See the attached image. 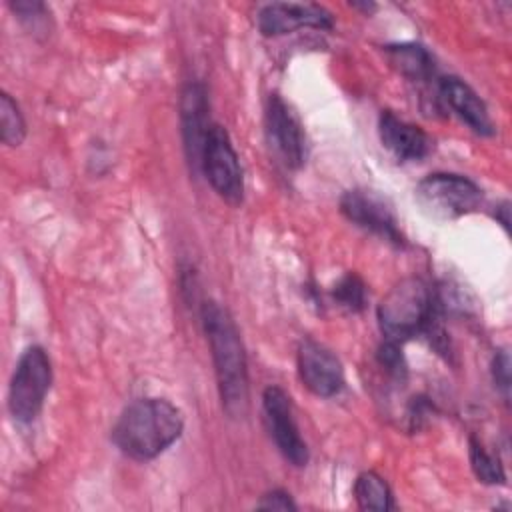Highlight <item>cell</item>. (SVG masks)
Instances as JSON below:
<instances>
[{
	"label": "cell",
	"instance_id": "1",
	"mask_svg": "<svg viewBox=\"0 0 512 512\" xmlns=\"http://www.w3.org/2000/svg\"><path fill=\"white\" fill-rule=\"evenodd\" d=\"M200 318L212 350L222 408L230 418H244L248 412V368L240 332L228 310L212 300L202 304Z\"/></svg>",
	"mask_w": 512,
	"mask_h": 512
},
{
	"label": "cell",
	"instance_id": "2",
	"mask_svg": "<svg viewBox=\"0 0 512 512\" xmlns=\"http://www.w3.org/2000/svg\"><path fill=\"white\" fill-rule=\"evenodd\" d=\"M182 430V412L172 402L140 398L122 412L112 428V440L122 454L134 460H152L172 446Z\"/></svg>",
	"mask_w": 512,
	"mask_h": 512
},
{
	"label": "cell",
	"instance_id": "3",
	"mask_svg": "<svg viewBox=\"0 0 512 512\" xmlns=\"http://www.w3.org/2000/svg\"><path fill=\"white\" fill-rule=\"evenodd\" d=\"M436 320V298L422 278L400 280L378 306V324L386 340L404 342L424 334Z\"/></svg>",
	"mask_w": 512,
	"mask_h": 512
},
{
	"label": "cell",
	"instance_id": "4",
	"mask_svg": "<svg viewBox=\"0 0 512 512\" xmlns=\"http://www.w3.org/2000/svg\"><path fill=\"white\" fill-rule=\"evenodd\" d=\"M52 384V364L44 348L30 346L22 352L8 388V408L14 420L32 422Z\"/></svg>",
	"mask_w": 512,
	"mask_h": 512
},
{
	"label": "cell",
	"instance_id": "5",
	"mask_svg": "<svg viewBox=\"0 0 512 512\" xmlns=\"http://www.w3.org/2000/svg\"><path fill=\"white\" fill-rule=\"evenodd\" d=\"M200 170L204 172L206 180L222 200H226L232 206L242 202L244 176L238 162V154L232 146L228 132L218 124H212L208 130Z\"/></svg>",
	"mask_w": 512,
	"mask_h": 512
},
{
	"label": "cell",
	"instance_id": "6",
	"mask_svg": "<svg viewBox=\"0 0 512 512\" xmlns=\"http://www.w3.org/2000/svg\"><path fill=\"white\" fill-rule=\"evenodd\" d=\"M416 196L436 216L458 218L478 208L482 190L466 176L434 172L420 180Z\"/></svg>",
	"mask_w": 512,
	"mask_h": 512
},
{
	"label": "cell",
	"instance_id": "7",
	"mask_svg": "<svg viewBox=\"0 0 512 512\" xmlns=\"http://www.w3.org/2000/svg\"><path fill=\"white\" fill-rule=\"evenodd\" d=\"M262 408H264V420H266L268 432L276 448L280 450V454L292 466H298V468L306 466L308 446L298 432L290 396L278 386H268L262 394Z\"/></svg>",
	"mask_w": 512,
	"mask_h": 512
},
{
	"label": "cell",
	"instance_id": "8",
	"mask_svg": "<svg viewBox=\"0 0 512 512\" xmlns=\"http://www.w3.org/2000/svg\"><path fill=\"white\" fill-rule=\"evenodd\" d=\"M340 212L362 230L394 246L404 244V236L390 206L378 194L368 190H348L340 198Z\"/></svg>",
	"mask_w": 512,
	"mask_h": 512
},
{
	"label": "cell",
	"instance_id": "9",
	"mask_svg": "<svg viewBox=\"0 0 512 512\" xmlns=\"http://www.w3.org/2000/svg\"><path fill=\"white\" fill-rule=\"evenodd\" d=\"M264 120L266 136L276 156L286 168H300L306 156L304 132L290 106L278 94H272L268 98Z\"/></svg>",
	"mask_w": 512,
	"mask_h": 512
},
{
	"label": "cell",
	"instance_id": "10",
	"mask_svg": "<svg viewBox=\"0 0 512 512\" xmlns=\"http://www.w3.org/2000/svg\"><path fill=\"white\" fill-rule=\"evenodd\" d=\"M298 374L304 386L322 398L336 396L344 388V368L340 360L314 340H304L298 348Z\"/></svg>",
	"mask_w": 512,
	"mask_h": 512
},
{
	"label": "cell",
	"instance_id": "11",
	"mask_svg": "<svg viewBox=\"0 0 512 512\" xmlns=\"http://www.w3.org/2000/svg\"><path fill=\"white\" fill-rule=\"evenodd\" d=\"M258 28L264 36H282L300 28H332V14L318 4L272 2L260 8Z\"/></svg>",
	"mask_w": 512,
	"mask_h": 512
},
{
	"label": "cell",
	"instance_id": "12",
	"mask_svg": "<svg viewBox=\"0 0 512 512\" xmlns=\"http://www.w3.org/2000/svg\"><path fill=\"white\" fill-rule=\"evenodd\" d=\"M180 122H182V138H184L186 158L194 170H200L204 142H206L208 130L212 126L208 122V100H206V90L202 84L190 82L182 90Z\"/></svg>",
	"mask_w": 512,
	"mask_h": 512
},
{
	"label": "cell",
	"instance_id": "13",
	"mask_svg": "<svg viewBox=\"0 0 512 512\" xmlns=\"http://www.w3.org/2000/svg\"><path fill=\"white\" fill-rule=\"evenodd\" d=\"M378 132L382 146L394 154L400 162L422 160L432 150L430 136L420 128L402 118L394 112L384 110L378 120Z\"/></svg>",
	"mask_w": 512,
	"mask_h": 512
},
{
	"label": "cell",
	"instance_id": "14",
	"mask_svg": "<svg viewBox=\"0 0 512 512\" xmlns=\"http://www.w3.org/2000/svg\"><path fill=\"white\" fill-rule=\"evenodd\" d=\"M438 96L470 130L480 136L494 134V124L486 104L464 80L456 76L442 78L438 84Z\"/></svg>",
	"mask_w": 512,
	"mask_h": 512
},
{
	"label": "cell",
	"instance_id": "15",
	"mask_svg": "<svg viewBox=\"0 0 512 512\" xmlns=\"http://www.w3.org/2000/svg\"><path fill=\"white\" fill-rule=\"evenodd\" d=\"M390 62L400 74L410 80H428L434 74V58L420 44H392L386 46Z\"/></svg>",
	"mask_w": 512,
	"mask_h": 512
},
{
	"label": "cell",
	"instance_id": "16",
	"mask_svg": "<svg viewBox=\"0 0 512 512\" xmlns=\"http://www.w3.org/2000/svg\"><path fill=\"white\" fill-rule=\"evenodd\" d=\"M354 498L362 510L386 512L394 508L390 486L376 472H362L354 482Z\"/></svg>",
	"mask_w": 512,
	"mask_h": 512
},
{
	"label": "cell",
	"instance_id": "17",
	"mask_svg": "<svg viewBox=\"0 0 512 512\" xmlns=\"http://www.w3.org/2000/svg\"><path fill=\"white\" fill-rule=\"evenodd\" d=\"M470 466L472 472L476 474V478L484 484H504L506 482V474L504 468L500 464V460L496 456H492L476 438H470Z\"/></svg>",
	"mask_w": 512,
	"mask_h": 512
},
{
	"label": "cell",
	"instance_id": "18",
	"mask_svg": "<svg viewBox=\"0 0 512 512\" xmlns=\"http://www.w3.org/2000/svg\"><path fill=\"white\" fill-rule=\"evenodd\" d=\"M0 134L8 146H20L26 136V124L18 104L6 94H0Z\"/></svg>",
	"mask_w": 512,
	"mask_h": 512
},
{
	"label": "cell",
	"instance_id": "19",
	"mask_svg": "<svg viewBox=\"0 0 512 512\" xmlns=\"http://www.w3.org/2000/svg\"><path fill=\"white\" fill-rule=\"evenodd\" d=\"M332 294H334L336 302L342 308L350 310V312H360L364 308V304H366V286H364L362 278L352 274V272L342 276L336 282Z\"/></svg>",
	"mask_w": 512,
	"mask_h": 512
},
{
	"label": "cell",
	"instance_id": "20",
	"mask_svg": "<svg viewBox=\"0 0 512 512\" xmlns=\"http://www.w3.org/2000/svg\"><path fill=\"white\" fill-rule=\"evenodd\" d=\"M378 362L390 372V374H404L406 370V364H404V356H402V346L400 342H394V340H384L378 348Z\"/></svg>",
	"mask_w": 512,
	"mask_h": 512
},
{
	"label": "cell",
	"instance_id": "21",
	"mask_svg": "<svg viewBox=\"0 0 512 512\" xmlns=\"http://www.w3.org/2000/svg\"><path fill=\"white\" fill-rule=\"evenodd\" d=\"M492 378L494 386L508 400L510 396V356L506 350H498L492 360Z\"/></svg>",
	"mask_w": 512,
	"mask_h": 512
},
{
	"label": "cell",
	"instance_id": "22",
	"mask_svg": "<svg viewBox=\"0 0 512 512\" xmlns=\"http://www.w3.org/2000/svg\"><path fill=\"white\" fill-rule=\"evenodd\" d=\"M258 510H296V502L292 496L284 490H272L262 496V500L256 504Z\"/></svg>",
	"mask_w": 512,
	"mask_h": 512
}]
</instances>
